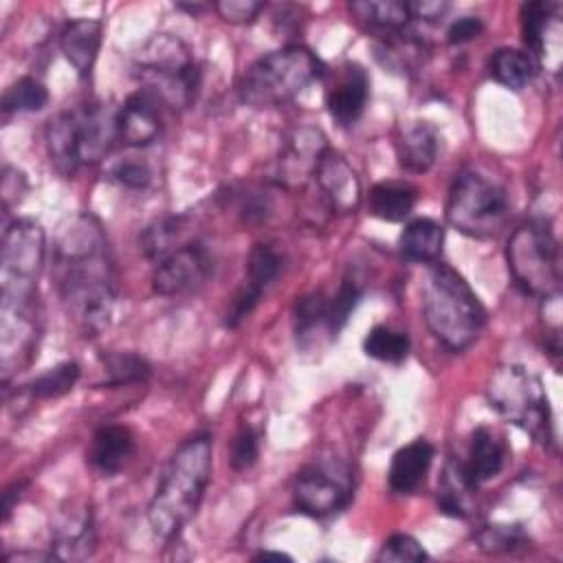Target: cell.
<instances>
[{
	"instance_id": "obj_1",
	"label": "cell",
	"mask_w": 563,
	"mask_h": 563,
	"mask_svg": "<svg viewBox=\"0 0 563 563\" xmlns=\"http://www.w3.org/2000/svg\"><path fill=\"white\" fill-rule=\"evenodd\" d=\"M55 277L62 303L84 334L95 336L108 328L119 288L108 240L92 216L75 218L62 233Z\"/></svg>"
},
{
	"instance_id": "obj_2",
	"label": "cell",
	"mask_w": 563,
	"mask_h": 563,
	"mask_svg": "<svg viewBox=\"0 0 563 563\" xmlns=\"http://www.w3.org/2000/svg\"><path fill=\"white\" fill-rule=\"evenodd\" d=\"M211 457L209 435L189 438L169 457L147 506V521L156 537L169 541L191 521L211 479Z\"/></svg>"
},
{
	"instance_id": "obj_3",
	"label": "cell",
	"mask_w": 563,
	"mask_h": 563,
	"mask_svg": "<svg viewBox=\"0 0 563 563\" xmlns=\"http://www.w3.org/2000/svg\"><path fill=\"white\" fill-rule=\"evenodd\" d=\"M422 314L433 336L453 352L468 347L486 323L482 301L446 264H433L422 282Z\"/></svg>"
},
{
	"instance_id": "obj_4",
	"label": "cell",
	"mask_w": 563,
	"mask_h": 563,
	"mask_svg": "<svg viewBox=\"0 0 563 563\" xmlns=\"http://www.w3.org/2000/svg\"><path fill=\"white\" fill-rule=\"evenodd\" d=\"M119 108L86 103L51 119L46 128V147L51 163L59 174L73 176L84 165H95L119 141Z\"/></svg>"
},
{
	"instance_id": "obj_5",
	"label": "cell",
	"mask_w": 563,
	"mask_h": 563,
	"mask_svg": "<svg viewBox=\"0 0 563 563\" xmlns=\"http://www.w3.org/2000/svg\"><path fill=\"white\" fill-rule=\"evenodd\" d=\"M134 77L156 101L172 108L194 103L200 88V66L180 37L158 33L136 53L132 64Z\"/></svg>"
},
{
	"instance_id": "obj_6",
	"label": "cell",
	"mask_w": 563,
	"mask_h": 563,
	"mask_svg": "<svg viewBox=\"0 0 563 563\" xmlns=\"http://www.w3.org/2000/svg\"><path fill=\"white\" fill-rule=\"evenodd\" d=\"M323 75V64L299 44L271 51L255 59L240 79V99L253 108L282 106Z\"/></svg>"
},
{
	"instance_id": "obj_7",
	"label": "cell",
	"mask_w": 563,
	"mask_h": 563,
	"mask_svg": "<svg viewBox=\"0 0 563 563\" xmlns=\"http://www.w3.org/2000/svg\"><path fill=\"white\" fill-rule=\"evenodd\" d=\"M506 216L508 196L501 185L475 169L455 174L446 198V220L453 229L471 238H490L499 233Z\"/></svg>"
},
{
	"instance_id": "obj_8",
	"label": "cell",
	"mask_w": 563,
	"mask_h": 563,
	"mask_svg": "<svg viewBox=\"0 0 563 563\" xmlns=\"http://www.w3.org/2000/svg\"><path fill=\"white\" fill-rule=\"evenodd\" d=\"M486 396L508 422L521 427L537 440H550V407L541 380L523 365L497 367L488 383Z\"/></svg>"
},
{
	"instance_id": "obj_9",
	"label": "cell",
	"mask_w": 563,
	"mask_h": 563,
	"mask_svg": "<svg viewBox=\"0 0 563 563\" xmlns=\"http://www.w3.org/2000/svg\"><path fill=\"white\" fill-rule=\"evenodd\" d=\"M506 257L508 268L523 292L541 299L559 292V244L543 222L530 220L517 227L508 240Z\"/></svg>"
},
{
	"instance_id": "obj_10",
	"label": "cell",
	"mask_w": 563,
	"mask_h": 563,
	"mask_svg": "<svg viewBox=\"0 0 563 563\" xmlns=\"http://www.w3.org/2000/svg\"><path fill=\"white\" fill-rule=\"evenodd\" d=\"M352 497L350 468L339 460L306 464L292 484L295 508L310 517H328L347 506Z\"/></svg>"
},
{
	"instance_id": "obj_11",
	"label": "cell",
	"mask_w": 563,
	"mask_h": 563,
	"mask_svg": "<svg viewBox=\"0 0 563 563\" xmlns=\"http://www.w3.org/2000/svg\"><path fill=\"white\" fill-rule=\"evenodd\" d=\"M44 260V231L35 220H15L2 242V275L7 284L15 282V299L20 308L33 295V284Z\"/></svg>"
},
{
	"instance_id": "obj_12",
	"label": "cell",
	"mask_w": 563,
	"mask_h": 563,
	"mask_svg": "<svg viewBox=\"0 0 563 563\" xmlns=\"http://www.w3.org/2000/svg\"><path fill=\"white\" fill-rule=\"evenodd\" d=\"M213 271L209 249L198 240H185L154 264L152 288L156 295L174 297L198 288Z\"/></svg>"
},
{
	"instance_id": "obj_13",
	"label": "cell",
	"mask_w": 563,
	"mask_h": 563,
	"mask_svg": "<svg viewBox=\"0 0 563 563\" xmlns=\"http://www.w3.org/2000/svg\"><path fill=\"white\" fill-rule=\"evenodd\" d=\"M559 4L532 0L523 2L519 18H521V35L523 44L528 46V55L545 64V68L556 70L561 59V22L556 15Z\"/></svg>"
},
{
	"instance_id": "obj_14",
	"label": "cell",
	"mask_w": 563,
	"mask_h": 563,
	"mask_svg": "<svg viewBox=\"0 0 563 563\" xmlns=\"http://www.w3.org/2000/svg\"><path fill=\"white\" fill-rule=\"evenodd\" d=\"M314 180L334 211L354 213L361 205V183L352 165L339 152L325 150L314 169Z\"/></svg>"
},
{
	"instance_id": "obj_15",
	"label": "cell",
	"mask_w": 563,
	"mask_h": 563,
	"mask_svg": "<svg viewBox=\"0 0 563 563\" xmlns=\"http://www.w3.org/2000/svg\"><path fill=\"white\" fill-rule=\"evenodd\" d=\"M325 150L328 143L319 128L295 130L279 158V180L288 187L303 185L306 178L314 176V169Z\"/></svg>"
},
{
	"instance_id": "obj_16",
	"label": "cell",
	"mask_w": 563,
	"mask_h": 563,
	"mask_svg": "<svg viewBox=\"0 0 563 563\" xmlns=\"http://www.w3.org/2000/svg\"><path fill=\"white\" fill-rule=\"evenodd\" d=\"M119 141L130 147L150 145L161 132L158 101L147 90L132 92L117 114Z\"/></svg>"
},
{
	"instance_id": "obj_17",
	"label": "cell",
	"mask_w": 563,
	"mask_h": 563,
	"mask_svg": "<svg viewBox=\"0 0 563 563\" xmlns=\"http://www.w3.org/2000/svg\"><path fill=\"white\" fill-rule=\"evenodd\" d=\"M367 95H369V79L363 66L345 64L334 86L328 90L325 103H328L330 117L343 128L354 125L365 110Z\"/></svg>"
},
{
	"instance_id": "obj_18",
	"label": "cell",
	"mask_w": 563,
	"mask_h": 563,
	"mask_svg": "<svg viewBox=\"0 0 563 563\" xmlns=\"http://www.w3.org/2000/svg\"><path fill=\"white\" fill-rule=\"evenodd\" d=\"M95 523L90 510H70L53 528L51 554L59 561H81L95 550Z\"/></svg>"
},
{
	"instance_id": "obj_19",
	"label": "cell",
	"mask_w": 563,
	"mask_h": 563,
	"mask_svg": "<svg viewBox=\"0 0 563 563\" xmlns=\"http://www.w3.org/2000/svg\"><path fill=\"white\" fill-rule=\"evenodd\" d=\"M134 451V438L128 427L121 424H103L92 433L88 449V464L110 477L119 473Z\"/></svg>"
},
{
	"instance_id": "obj_20",
	"label": "cell",
	"mask_w": 563,
	"mask_h": 563,
	"mask_svg": "<svg viewBox=\"0 0 563 563\" xmlns=\"http://www.w3.org/2000/svg\"><path fill=\"white\" fill-rule=\"evenodd\" d=\"M431 462H433V446L427 440L418 438L400 446L394 453L389 464V473H387L389 488L398 495L413 493L427 477Z\"/></svg>"
},
{
	"instance_id": "obj_21",
	"label": "cell",
	"mask_w": 563,
	"mask_h": 563,
	"mask_svg": "<svg viewBox=\"0 0 563 563\" xmlns=\"http://www.w3.org/2000/svg\"><path fill=\"white\" fill-rule=\"evenodd\" d=\"M101 46V22L99 20H73L59 33V48L68 64L86 77L97 59Z\"/></svg>"
},
{
	"instance_id": "obj_22",
	"label": "cell",
	"mask_w": 563,
	"mask_h": 563,
	"mask_svg": "<svg viewBox=\"0 0 563 563\" xmlns=\"http://www.w3.org/2000/svg\"><path fill=\"white\" fill-rule=\"evenodd\" d=\"M506 462V444L504 440L488 427H477L471 435L468 460L464 468L475 484L488 482L499 475Z\"/></svg>"
},
{
	"instance_id": "obj_23",
	"label": "cell",
	"mask_w": 563,
	"mask_h": 563,
	"mask_svg": "<svg viewBox=\"0 0 563 563\" xmlns=\"http://www.w3.org/2000/svg\"><path fill=\"white\" fill-rule=\"evenodd\" d=\"M418 200V189L405 180H380L367 194V209L385 222L405 220Z\"/></svg>"
},
{
	"instance_id": "obj_24",
	"label": "cell",
	"mask_w": 563,
	"mask_h": 563,
	"mask_svg": "<svg viewBox=\"0 0 563 563\" xmlns=\"http://www.w3.org/2000/svg\"><path fill=\"white\" fill-rule=\"evenodd\" d=\"M438 150H440L438 130L431 123L418 121L409 130H405V134L398 141V163L407 172L420 174L435 163Z\"/></svg>"
},
{
	"instance_id": "obj_25",
	"label": "cell",
	"mask_w": 563,
	"mask_h": 563,
	"mask_svg": "<svg viewBox=\"0 0 563 563\" xmlns=\"http://www.w3.org/2000/svg\"><path fill=\"white\" fill-rule=\"evenodd\" d=\"M442 244L444 229L431 218L411 220L398 238L400 253L409 262H435L442 253Z\"/></svg>"
},
{
	"instance_id": "obj_26",
	"label": "cell",
	"mask_w": 563,
	"mask_h": 563,
	"mask_svg": "<svg viewBox=\"0 0 563 563\" xmlns=\"http://www.w3.org/2000/svg\"><path fill=\"white\" fill-rule=\"evenodd\" d=\"M475 482L468 477L464 462L449 460L438 486V508L451 517H466L471 512V495Z\"/></svg>"
},
{
	"instance_id": "obj_27",
	"label": "cell",
	"mask_w": 563,
	"mask_h": 563,
	"mask_svg": "<svg viewBox=\"0 0 563 563\" xmlns=\"http://www.w3.org/2000/svg\"><path fill=\"white\" fill-rule=\"evenodd\" d=\"M534 68L537 64L526 51L510 46L497 48L488 62L490 77L510 90H521L523 86H528L534 77Z\"/></svg>"
},
{
	"instance_id": "obj_28",
	"label": "cell",
	"mask_w": 563,
	"mask_h": 563,
	"mask_svg": "<svg viewBox=\"0 0 563 563\" xmlns=\"http://www.w3.org/2000/svg\"><path fill=\"white\" fill-rule=\"evenodd\" d=\"M350 9L369 26L385 29V31H400L411 20L407 2H400V0H363V2H352Z\"/></svg>"
},
{
	"instance_id": "obj_29",
	"label": "cell",
	"mask_w": 563,
	"mask_h": 563,
	"mask_svg": "<svg viewBox=\"0 0 563 563\" xmlns=\"http://www.w3.org/2000/svg\"><path fill=\"white\" fill-rule=\"evenodd\" d=\"M409 336L407 332L394 330L389 325H374L363 339V352L369 358L383 363H402L409 354Z\"/></svg>"
},
{
	"instance_id": "obj_30",
	"label": "cell",
	"mask_w": 563,
	"mask_h": 563,
	"mask_svg": "<svg viewBox=\"0 0 563 563\" xmlns=\"http://www.w3.org/2000/svg\"><path fill=\"white\" fill-rule=\"evenodd\" d=\"M48 103L46 86L35 77H20L2 92V110L9 112H37Z\"/></svg>"
},
{
	"instance_id": "obj_31",
	"label": "cell",
	"mask_w": 563,
	"mask_h": 563,
	"mask_svg": "<svg viewBox=\"0 0 563 563\" xmlns=\"http://www.w3.org/2000/svg\"><path fill=\"white\" fill-rule=\"evenodd\" d=\"M279 268H282L279 253L268 244H255L246 260V284L244 286H249L262 295L273 284V279L279 275Z\"/></svg>"
},
{
	"instance_id": "obj_32",
	"label": "cell",
	"mask_w": 563,
	"mask_h": 563,
	"mask_svg": "<svg viewBox=\"0 0 563 563\" xmlns=\"http://www.w3.org/2000/svg\"><path fill=\"white\" fill-rule=\"evenodd\" d=\"M79 365L75 361H64L51 369H46L44 374H40L31 385H29V394L33 398H57L68 394L75 383L79 380Z\"/></svg>"
},
{
	"instance_id": "obj_33",
	"label": "cell",
	"mask_w": 563,
	"mask_h": 563,
	"mask_svg": "<svg viewBox=\"0 0 563 563\" xmlns=\"http://www.w3.org/2000/svg\"><path fill=\"white\" fill-rule=\"evenodd\" d=\"M106 367V385H128L150 376V365L134 352H106L101 356Z\"/></svg>"
},
{
	"instance_id": "obj_34",
	"label": "cell",
	"mask_w": 563,
	"mask_h": 563,
	"mask_svg": "<svg viewBox=\"0 0 563 563\" xmlns=\"http://www.w3.org/2000/svg\"><path fill=\"white\" fill-rule=\"evenodd\" d=\"M292 325L297 339L308 336L319 325L328 328V299L321 292L299 297L292 308Z\"/></svg>"
},
{
	"instance_id": "obj_35",
	"label": "cell",
	"mask_w": 563,
	"mask_h": 563,
	"mask_svg": "<svg viewBox=\"0 0 563 563\" xmlns=\"http://www.w3.org/2000/svg\"><path fill=\"white\" fill-rule=\"evenodd\" d=\"M361 299V288L354 279L345 277L339 292L334 295L332 301H328V332L334 336L341 332V328L347 323L350 312Z\"/></svg>"
},
{
	"instance_id": "obj_36",
	"label": "cell",
	"mask_w": 563,
	"mask_h": 563,
	"mask_svg": "<svg viewBox=\"0 0 563 563\" xmlns=\"http://www.w3.org/2000/svg\"><path fill=\"white\" fill-rule=\"evenodd\" d=\"M427 559L429 554L424 552V548L411 534H402V532L391 534L383 543L376 556V561L380 563H409V561H427Z\"/></svg>"
},
{
	"instance_id": "obj_37",
	"label": "cell",
	"mask_w": 563,
	"mask_h": 563,
	"mask_svg": "<svg viewBox=\"0 0 563 563\" xmlns=\"http://www.w3.org/2000/svg\"><path fill=\"white\" fill-rule=\"evenodd\" d=\"M477 543L484 552H510L526 543L519 526H486L477 532Z\"/></svg>"
},
{
	"instance_id": "obj_38",
	"label": "cell",
	"mask_w": 563,
	"mask_h": 563,
	"mask_svg": "<svg viewBox=\"0 0 563 563\" xmlns=\"http://www.w3.org/2000/svg\"><path fill=\"white\" fill-rule=\"evenodd\" d=\"M257 453H260L257 433L249 424H244L231 442V457H229L231 468H235V471L251 468L257 460Z\"/></svg>"
},
{
	"instance_id": "obj_39",
	"label": "cell",
	"mask_w": 563,
	"mask_h": 563,
	"mask_svg": "<svg viewBox=\"0 0 563 563\" xmlns=\"http://www.w3.org/2000/svg\"><path fill=\"white\" fill-rule=\"evenodd\" d=\"M110 180L128 189H145L152 180V169L143 161H121L110 169Z\"/></svg>"
},
{
	"instance_id": "obj_40",
	"label": "cell",
	"mask_w": 563,
	"mask_h": 563,
	"mask_svg": "<svg viewBox=\"0 0 563 563\" xmlns=\"http://www.w3.org/2000/svg\"><path fill=\"white\" fill-rule=\"evenodd\" d=\"M213 9L220 13V18L224 22L246 24V22H253L257 18V13L264 9V2H255V0H222V2H216Z\"/></svg>"
},
{
	"instance_id": "obj_41",
	"label": "cell",
	"mask_w": 563,
	"mask_h": 563,
	"mask_svg": "<svg viewBox=\"0 0 563 563\" xmlns=\"http://www.w3.org/2000/svg\"><path fill=\"white\" fill-rule=\"evenodd\" d=\"M484 31V22L475 15H464L460 20H455L449 31H446V40L449 44H464L475 40L479 33Z\"/></svg>"
},
{
	"instance_id": "obj_42",
	"label": "cell",
	"mask_w": 563,
	"mask_h": 563,
	"mask_svg": "<svg viewBox=\"0 0 563 563\" xmlns=\"http://www.w3.org/2000/svg\"><path fill=\"white\" fill-rule=\"evenodd\" d=\"M407 7H409V13H411V18H418V20H429V22H433V20H440V18L446 13V9H449V4H446V2H433V0L407 2Z\"/></svg>"
},
{
	"instance_id": "obj_43",
	"label": "cell",
	"mask_w": 563,
	"mask_h": 563,
	"mask_svg": "<svg viewBox=\"0 0 563 563\" xmlns=\"http://www.w3.org/2000/svg\"><path fill=\"white\" fill-rule=\"evenodd\" d=\"M22 488H24V482H13V484L2 493V519H4V521L9 519L15 499H20Z\"/></svg>"
},
{
	"instance_id": "obj_44",
	"label": "cell",
	"mask_w": 563,
	"mask_h": 563,
	"mask_svg": "<svg viewBox=\"0 0 563 563\" xmlns=\"http://www.w3.org/2000/svg\"><path fill=\"white\" fill-rule=\"evenodd\" d=\"M178 9H187L189 13H194V15H196V13L205 11V9H207V4H183V2H180V4H178Z\"/></svg>"
}]
</instances>
